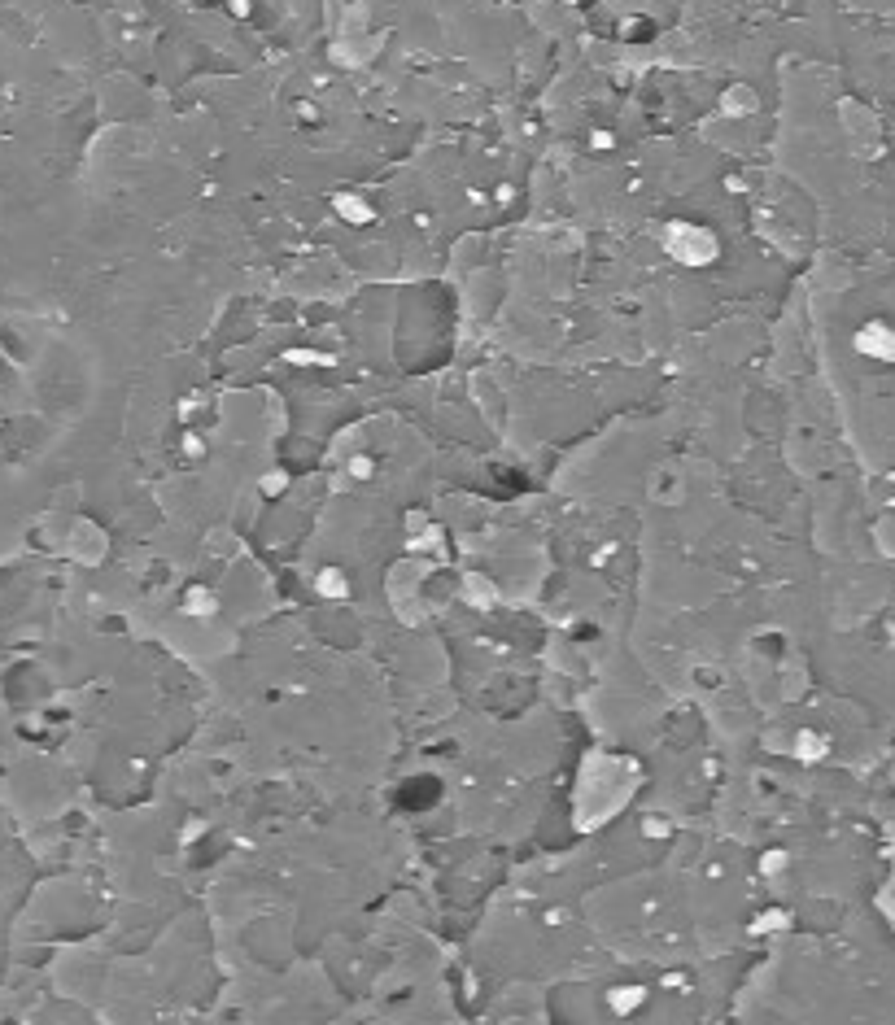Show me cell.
<instances>
[{"label":"cell","mask_w":895,"mask_h":1025,"mask_svg":"<svg viewBox=\"0 0 895 1025\" xmlns=\"http://www.w3.org/2000/svg\"><path fill=\"white\" fill-rule=\"evenodd\" d=\"M668 240H673L668 249H673L682 262H708L712 253H716L712 236H708V232H690V227H673V236H668Z\"/></svg>","instance_id":"1"}]
</instances>
